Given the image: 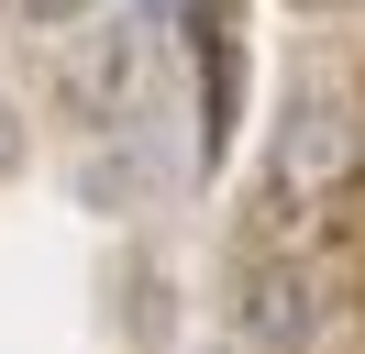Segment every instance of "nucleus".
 <instances>
[{
    "label": "nucleus",
    "mask_w": 365,
    "mask_h": 354,
    "mask_svg": "<svg viewBox=\"0 0 365 354\" xmlns=\"http://www.w3.org/2000/svg\"><path fill=\"white\" fill-rule=\"evenodd\" d=\"M354 177V111H343V88H299L288 122H277V199H321Z\"/></svg>",
    "instance_id": "nucleus-2"
},
{
    "label": "nucleus",
    "mask_w": 365,
    "mask_h": 354,
    "mask_svg": "<svg viewBox=\"0 0 365 354\" xmlns=\"http://www.w3.org/2000/svg\"><path fill=\"white\" fill-rule=\"evenodd\" d=\"M244 321H255V343H299V332H310V288L266 266V277L244 288Z\"/></svg>",
    "instance_id": "nucleus-3"
},
{
    "label": "nucleus",
    "mask_w": 365,
    "mask_h": 354,
    "mask_svg": "<svg viewBox=\"0 0 365 354\" xmlns=\"http://www.w3.org/2000/svg\"><path fill=\"white\" fill-rule=\"evenodd\" d=\"M23 22H78V11H100V0H11Z\"/></svg>",
    "instance_id": "nucleus-4"
},
{
    "label": "nucleus",
    "mask_w": 365,
    "mask_h": 354,
    "mask_svg": "<svg viewBox=\"0 0 365 354\" xmlns=\"http://www.w3.org/2000/svg\"><path fill=\"white\" fill-rule=\"evenodd\" d=\"M310 11H332V0H310Z\"/></svg>",
    "instance_id": "nucleus-6"
},
{
    "label": "nucleus",
    "mask_w": 365,
    "mask_h": 354,
    "mask_svg": "<svg viewBox=\"0 0 365 354\" xmlns=\"http://www.w3.org/2000/svg\"><path fill=\"white\" fill-rule=\"evenodd\" d=\"M144 88H155V11H122L111 34H89L67 56V100L89 111V122H144Z\"/></svg>",
    "instance_id": "nucleus-1"
},
{
    "label": "nucleus",
    "mask_w": 365,
    "mask_h": 354,
    "mask_svg": "<svg viewBox=\"0 0 365 354\" xmlns=\"http://www.w3.org/2000/svg\"><path fill=\"white\" fill-rule=\"evenodd\" d=\"M11 166H23V111L0 100V177H11Z\"/></svg>",
    "instance_id": "nucleus-5"
}]
</instances>
